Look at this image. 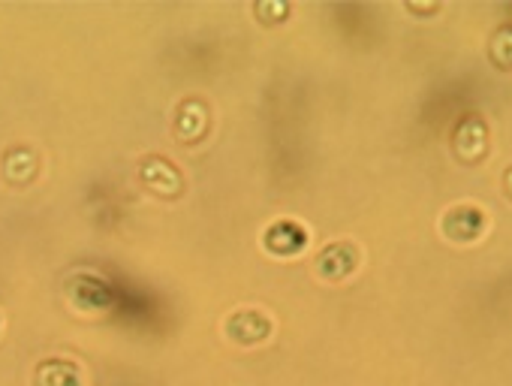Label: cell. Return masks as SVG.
Masks as SVG:
<instances>
[{
    "label": "cell",
    "mask_w": 512,
    "mask_h": 386,
    "mask_svg": "<svg viewBox=\"0 0 512 386\" xmlns=\"http://www.w3.org/2000/svg\"><path fill=\"white\" fill-rule=\"evenodd\" d=\"M485 230H488V215L476 203H458L446 209L440 218V233L455 245H473L485 236Z\"/></svg>",
    "instance_id": "1"
},
{
    "label": "cell",
    "mask_w": 512,
    "mask_h": 386,
    "mask_svg": "<svg viewBox=\"0 0 512 386\" xmlns=\"http://www.w3.org/2000/svg\"><path fill=\"white\" fill-rule=\"evenodd\" d=\"M275 332V320L260 308H241L226 320V338L238 347L266 344Z\"/></svg>",
    "instance_id": "2"
},
{
    "label": "cell",
    "mask_w": 512,
    "mask_h": 386,
    "mask_svg": "<svg viewBox=\"0 0 512 386\" xmlns=\"http://www.w3.org/2000/svg\"><path fill=\"white\" fill-rule=\"evenodd\" d=\"M139 181H142V187H148L151 193H157V197H163V200H175L184 193V178H181L178 166L160 154L145 157L139 163Z\"/></svg>",
    "instance_id": "3"
},
{
    "label": "cell",
    "mask_w": 512,
    "mask_h": 386,
    "mask_svg": "<svg viewBox=\"0 0 512 386\" xmlns=\"http://www.w3.org/2000/svg\"><path fill=\"white\" fill-rule=\"evenodd\" d=\"M452 151L461 163H479L488 154V124L482 115H464L452 130Z\"/></svg>",
    "instance_id": "4"
},
{
    "label": "cell",
    "mask_w": 512,
    "mask_h": 386,
    "mask_svg": "<svg viewBox=\"0 0 512 386\" xmlns=\"http://www.w3.org/2000/svg\"><path fill=\"white\" fill-rule=\"evenodd\" d=\"M308 242H311L308 227L293 218H281V221L269 224L263 233V248L272 257H299L308 248Z\"/></svg>",
    "instance_id": "5"
},
{
    "label": "cell",
    "mask_w": 512,
    "mask_h": 386,
    "mask_svg": "<svg viewBox=\"0 0 512 386\" xmlns=\"http://www.w3.org/2000/svg\"><path fill=\"white\" fill-rule=\"evenodd\" d=\"M314 266H317V275L329 284L347 281L359 269V248L353 242H329L317 254Z\"/></svg>",
    "instance_id": "6"
},
{
    "label": "cell",
    "mask_w": 512,
    "mask_h": 386,
    "mask_svg": "<svg viewBox=\"0 0 512 386\" xmlns=\"http://www.w3.org/2000/svg\"><path fill=\"white\" fill-rule=\"evenodd\" d=\"M208 133V109L202 100H184L175 112V136L181 142H199Z\"/></svg>",
    "instance_id": "7"
},
{
    "label": "cell",
    "mask_w": 512,
    "mask_h": 386,
    "mask_svg": "<svg viewBox=\"0 0 512 386\" xmlns=\"http://www.w3.org/2000/svg\"><path fill=\"white\" fill-rule=\"evenodd\" d=\"M40 172V157L28 145H16L4 154V175L10 184H31Z\"/></svg>",
    "instance_id": "8"
},
{
    "label": "cell",
    "mask_w": 512,
    "mask_h": 386,
    "mask_svg": "<svg viewBox=\"0 0 512 386\" xmlns=\"http://www.w3.org/2000/svg\"><path fill=\"white\" fill-rule=\"evenodd\" d=\"M37 386H82V368L73 359H43L34 371Z\"/></svg>",
    "instance_id": "9"
},
{
    "label": "cell",
    "mask_w": 512,
    "mask_h": 386,
    "mask_svg": "<svg viewBox=\"0 0 512 386\" xmlns=\"http://www.w3.org/2000/svg\"><path fill=\"white\" fill-rule=\"evenodd\" d=\"M70 299L79 305V308H85V311H97V308H106L109 302H112V296H109V287L100 281V278H94V275H76L73 281H70Z\"/></svg>",
    "instance_id": "10"
},
{
    "label": "cell",
    "mask_w": 512,
    "mask_h": 386,
    "mask_svg": "<svg viewBox=\"0 0 512 386\" xmlns=\"http://www.w3.org/2000/svg\"><path fill=\"white\" fill-rule=\"evenodd\" d=\"M488 61L503 70V73H512V25H503L494 37H491V46H488Z\"/></svg>",
    "instance_id": "11"
},
{
    "label": "cell",
    "mask_w": 512,
    "mask_h": 386,
    "mask_svg": "<svg viewBox=\"0 0 512 386\" xmlns=\"http://www.w3.org/2000/svg\"><path fill=\"white\" fill-rule=\"evenodd\" d=\"M290 13H293L290 4H256V7H253V16L260 19L266 28H275V25L287 22Z\"/></svg>",
    "instance_id": "12"
},
{
    "label": "cell",
    "mask_w": 512,
    "mask_h": 386,
    "mask_svg": "<svg viewBox=\"0 0 512 386\" xmlns=\"http://www.w3.org/2000/svg\"><path fill=\"white\" fill-rule=\"evenodd\" d=\"M407 10H410V13H416V16H434V13H440V4H431V7H416V4H407Z\"/></svg>",
    "instance_id": "13"
},
{
    "label": "cell",
    "mask_w": 512,
    "mask_h": 386,
    "mask_svg": "<svg viewBox=\"0 0 512 386\" xmlns=\"http://www.w3.org/2000/svg\"><path fill=\"white\" fill-rule=\"evenodd\" d=\"M503 193L512 200V166H506V172H503Z\"/></svg>",
    "instance_id": "14"
},
{
    "label": "cell",
    "mask_w": 512,
    "mask_h": 386,
    "mask_svg": "<svg viewBox=\"0 0 512 386\" xmlns=\"http://www.w3.org/2000/svg\"><path fill=\"white\" fill-rule=\"evenodd\" d=\"M0 326H4V320H0Z\"/></svg>",
    "instance_id": "15"
}]
</instances>
